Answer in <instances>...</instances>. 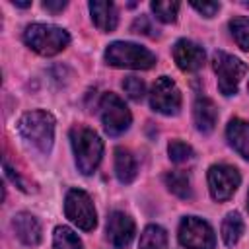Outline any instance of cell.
Wrapping results in <instances>:
<instances>
[{"instance_id":"12","label":"cell","mask_w":249,"mask_h":249,"mask_svg":"<svg viewBox=\"0 0 249 249\" xmlns=\"http://www.w3.org/2000/svg\"><path fill=\"white\" fill-rule=\"evenodd\" d=\"M173 58L183 72H196L204 64V51L189 39H179L173 47Z\"/></svg>"},{"instance_id":"26","label":"cell","mask_w":249,"mask_h":249,"mask_svg":"<svg viewBox=\"0 0 249 249\" xmlns=\"http://www.w3.org/2000/svg\"><path fill=\"white\" fill-rule=\"evenodd\" d=\"M191 6H193L198 14L206 16V18H212V16L220 10V4H218V2H191Z\"/></svg>"},{"instance_id":"25","label":"cell","mask_w":249,"mask_h":249,"mask_svg":"<svg viewBox=\"0 0 249 249\" xmlns=\"http://www.w3.org/2000/svg\"><path fill=\"white\" fill-rule=\"evenodd\" d=\"M123 89H124V93H126L130 99H134V101H140V99L144 97V93H146L144 82H142L140 78H136V76H126V78L123 80Z\"/></svg>"},{"instance_id":"6","label":"cell","mask_w":249,"mask_h":249,"mask_svg":"<svg viewBox=\"0 0 249 249\" xmlns=\"http://www.w3.org/2000/svg\"><path fill=\"white\" fill-rule=\"evenodd\" d=\"M64 212H66V218L84 231L93 230L97 224L93 202L86 191H80V189L68 191L64 198Z\"/></svg>"},{"instance_id":"16","label":"cell","mask_w":249,"mask_h":249,"mask_svg":"<svg viewBox=\"0 0 249 249\" xmlns=\"http://www.w3.org/2000/svg\"><path fill=\"white\" fill-rule=\"evenodd\" d=\"M231 148L245 160H249V123L241 119H231L226 128Z\"/></svg>"},{"instance_id":"8","label":"cell","mask_w":249,"mask_h":249,"mask_svg":"<svg viewBox=\"0 0 249 249\" xmlns=\"http://www.w3.org/2000/svg\"><path fill=\"white\" fill-rule=\"evenodd\" d=\"M179 241L187 249H214L216 235L208 222L189 216L179 226Z\"/></svg>"},{"instance_id":"10","label":"cell","mask_w":249,"mask_h":249,"mask_svg":"<svg viewBox=\"0 0 249 249\" xmlns=\"http://www.w3.org/2000/svg\"><path fill=\"white\" fill-rule=\"evenodd\" d=\"M239 183H241V177L233 165L218 163L208 169V187H210L212 198L216 200H228L237 191Z\"/></svg>"},{"instance_id":"17","label":"cell","mask_w":249,"mask_h":249,"mask_svg":"<svg viewBox=\"0 0 249 249\" xmlns=\"http://www.w3.org/2000/svg\"><path fill=\"white\" fill-rule=\"evenodd\" d=\"M136 160L126 148H117L115 150V173L121 183H130L136 177Z\"/></svg>"},{"instance_id":"13","label":"cell","mask_w":249,"mask_h":249,"mask_svg":"<svg viewBox=\"0 0 249 249\" xmlns=\"http://www.w3.org/2000/svg\"><path fill=\"white\" fill-rule=\"evenodd\" d=\"M14 231L19 237V241H23L25 245H37L41 241V226L37 222L35 216H31L29 212H19L14 216L12 220Z\"/></svg>"},{"instance_id":"20","label":"cell","mask_w":249,"mask_h":249,"mask_svg":"<svg viewBox=\"0 0 249 249\" xmlns=\"http://www.w3.org/2000/svg\"><path fill=\"white\" fill-rule=\"evenodd\" d=\"M165 185L179 198H189L191 196V183H189L187 173H183V171H171V173H167L165 175Z\"/></svg>"},{"instance_id":"11","label":"cell","mask_w":249,"mask_h":249,"mask_svg":"<svg viewBox=\"0 0 249 249\" xmlns=\"http://www.w3.org/2000/svg\"><path fill=\"white\" fill-rule=\"evenodd\" d=\"M107 237L117 249L128 247V243L134 237V222L128 214L124 212H111L107 220Z\"/></svg>"},{"instance_id":"22","label":"cell","mask_w":249,"mask_h":249,"mask_svg":"<svg viewBox=\"0 0 249 249\" xmlns=\"http://www.w3.org/2000/svg\"><path fill=\"white\" fill-rule=\"evenodd\" d=\"M150 8H152V12L156 14V18L160 19V21H163V23H171V21H175L177 19V12H179V2H171V0H154L152 4H150Z\"/></svg>"},{"instance_id":"1","label":"cell","mask_w":249,"mask_h":249,"mask_svg":"<svg viewBox=\"0 0 249 249\" xmlns=\"http://www.w3.org/2000/svg\"><path fill=\"white\" fill-rule=\"evenodd\" d=\"M70 142L76 158V165L84 175H89L97 169L103 156V142L88 126H74L70 130Z\"/></svg>"},{"instance_id":"28","label":"cell","mask_w":249,"mask_h":249,"mask_svg":"<svg viewBox=\"0 0 249 249\" xmlns=\"http://www.w3.org/2000/svg\"><path fill=\"white\" fill-rule=\"evenodd\" d=\"M64 6H66V2H64V0H60V2L45 0V2H43V8H45V10H51V12H60V10H64Z\"/></svg>"},{"instance_id":"4","label":"cell","mask_w":249,"mask_h":249,"mask_svg":"<svg viewBox=\"0 0 249 249\" xmlns=\"http://www.w3.org/2000/svg\"><path fill=\"white\" fill-rule=\"evenodd\" d=\"M105 60L115 68H130V70H148L156 64L154 53L128 41L111 43L105 51Z\"/></svg>"},{"instance_id":"2","label":"cell","mask_w":249,"mask_h":249,"mask_svg":"<svg viewBox=\"0 0 249 249\" xmlns=\"http://www.w3.org/2000/svg\"><path fill=\"white\" fill-rule=\"evenodd\" d=\"M23 41L35 53H39L43 56H53V54L60 53L62 49H66V45L70 43V35H68V31H64L62 27H56V25L31 23L23 31Z\"/></svg>"},{"instance_id":"3","label":"cell","mask_w":249,"mask_h":249,"mask_svg":"<svg viewBox=\"0 0 249 249\" xmlns=\"http://www.w3.org/2000/svg\"><path fill=\"white\" fill-rule=\"evenodd\" d=\"M19 134L39 152H49L54 138V117L47 111H29L18 123Z\"/></svg>"},{"instance_id":"21","label":"cell","mask_w":249,"mask_h":249,"mask_svg":"<svg viewBox=\"0 0 249 249\" xmlns=\"http://www.w3.org/2000/svg\"><path fill=\"white\" fill-rule=\"evenodd\" d=\"M53 245H54V249H82L80 237L66 226H58L54 230Z\"/></svg>"},{"instance_id":"23","label":"cell","mask_w":249,"mask_h":249,"mask_svg":"<svg viewBox=\"0 0 249 249\" xmlns=\"http://www.w3.org/2000/svg\"><path fill=\"white\" fill-rule=\"evenodd\" d=\"M231 37L241 51H249V18H233L230 21Z\"/></svg>"},{"instance_id":"14","label":"cell","mask_w":249,"mask_h":249,"mask_svg":"<svg viewBox=\"0 0 249 249\" xmlns=\"http://www.w3.org/2000/svg\"><path fill=\"white\" fill-rule=\"evenodd\" d=\"M89 12H91V19L97 25L99 31H113L117 27L119 16H117V8L113 2L107 0H91L89 2Z\"/></svg>"},{"instance_id":"7","label":"cell","mask_w":249,"mask_h":249,"mask_svg":"<svg viewBox=\"0 0 249 249\" xmlns=\"http://www.w3.org/2000/svg\"><path fill=\"white\" fill-rule=\"evenodd\" d=\"M99 109H101V123H103V128L107 134L119 136L130 126V121H132L130 111L126 109L124 101L119 95L105 93L101 97Z\"/></svg>"},{"instance_id":"19","label":"cell","mask_w":249,"mask_h":249,"mask_svg":"<svg viewBox=\"0 0 249 249\" xmlns=\"http://www.w3.org/2000/svg\"><path fill=\"white\" fill-rule=\"evenodd\" d=\"M243 233V220L237 212H230L222 222V239L226 245L237 243V239Z\"/></svg>"},{"instance_id":"29","label":"cell","mask_w":249,"mask_h":249,"mask_svg":"<svg viewBox=\"0 0 249 249\" xmlns=\"http://www.w3.org/2000/svg\"><path fill=\"white\" fill-rule=\"evenodd\" d=\"M16 6H19V8H27V6H31V2H14Z\"/></svg>"},{"instance_id":"18","label":"cell","mask_w":249,"mask_h":249,"mask_svg":"<svg viewBox=\"0 0 249 249\" xmlns=\"http://www.w3.org/2000/svg\"><path fill=\"white\" fill-rule=\"evenodd\" d=\"M165 245H167V233H165V230L152 224V226H148L142 231L138 249H165Z\"/></svg>"},{"instance_id":"24","label":"cell","mask_w":249,"mask_h":249,"mask_svg":"<svg viewBox=\"0 0 249 249\" xmlns=\"http://www.w3.org/2000/svg\"><path fill=\"white\" fill-rule=\"evenodd\" d=\"M167 154H169V160L175 161V163H183L187 160L193 158V148L181 140H173L169 146H167Z\"/></svg>"},{"instance_id":"30","label":"cell","mask_w":249,"mask_h":249,"mask_svg":"<svg viewBox=\"0 0 249 249\" xmlns=\"http://www.w3.org/2000/svg\"><path fill=\"white\" fill-rule=\"evenodd\" d=\"M247 206H249V195H247Z\"/></svg>"},{"instance_id":"15","label":"cell","mask_w":249,"mask_h":249,"mask_svg":"<svg viewBox=\"0 0 249 249\" xmlns=\"http://www.w3.org/2000/svg\"><path fill=\"white\" fill-rule=\"evenodd\" d=\"M193 117L195 124L200 132H210L218 121V109L212 99L208 97H196L195 107H193Z\"/></svg>"},{"instance_id":"5","label":"cell","mask_w":249,"mask_h":249,"mask_svg":"<svg viewBox=\"0 0 249 249\" xmlns=\"http://www.w3.org/2000/svg\"><path fill=\"white\" fill-rule=\"evenodd\" d=\"M212 68L218 76V88L224 95H233L237 91V86H239L241 78L247 72V64L243 60H239L233 54L222 53V51L214 53Z\"/></svg>"},{"instance_id":"9","label":"cell","mask_w":249,"mask_h":249,"mask_svg":"<svg viewBox=\"0 0 249 249\" xmlns=\"http://www.w3.org/2000/svg\"><path fill=\"white\" fill-rule=\"evenodd\" d=\"M150 105L161 115H177L181 109V93L175 82L167 76H160L150 89Z\"/></svg>"},{"instance_id":"27","label":"cell","mask_w":249,"mask_h":249,"mask_svg":"<svg viewBox=\"0 0 249 249\" xmlns=\"http://www.w3.org/2000/svg\"><path fill=\"white\" fill-rule=\"evenodd\" d=\"M132 31L142 33V35H156V33H154V27L150 25V21H148L144 16H140V18L134 19V23H132Z\"/></svg>"}]
</instances>
